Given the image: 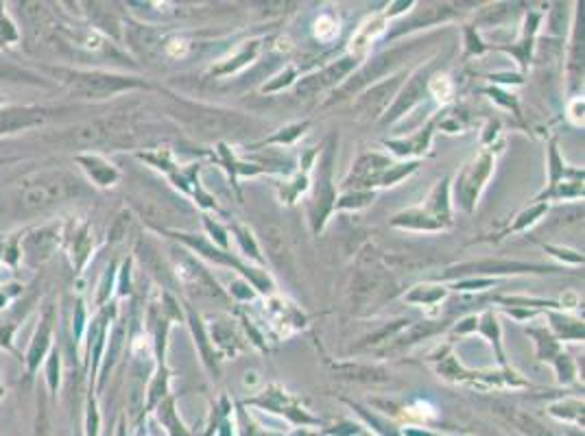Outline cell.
Wrapping results in <instances>:
<instances>
[{
    "mask_svg": "<svg viewBox=\"0 0 585 436\" xmlns=\"http://www.w3.org/2000/svg\"><path fill=\"white\" fill-rule=\"evenodd\" d=\"M177 118L199 138H214L227 133H243L251 127V121L239 111L208 107V105H177Z\"/></svg>",
    "mask_w": 585,
    "mask_h": 436,
    "instance_id": "1",
    "label": "cell"
},
{
    "mask_svg": "<svg viewBox=\"0 0 585 436\" xmlns=\"http://www.w3.org/2000/svg\"><path fill=\"white\" fill-rule=\"evenodd\" d=\"M81 192V184L66 172H46L40 177L26 179L20 196L24 210H46L60 201H66Z\"/></svg>",
    "mask_w": 585,
    "mask_h": 436,
    "instance_id": "2",
    "label": "cell"
},
{
    "mask_svg": "<svg viewBox=\"0 0 585 436\" xmlns=\"http://www.w3.org/2000/svg\"><path fill=\"white\" fill-rule=\"evenodd\" d=\"M53 74L57 79H62L75 96H83V99H105L116 92H125V90H131V87L142 85L136 79L105 74V72H81V70L72 72V70L53 68Z\"/></svg>",
    "mask_w": 585,
    "mask_h": 436,
    "instance_id": "3",
    "label": "cell"
},
{
    "mask_svg": "<svg viewBox=\"0 0 585 436\" xmlns=\"http://www.w3.org/2000/svg\"><path fill=\"white\" fill-rule=\"evenodd\" d=\"M391 225L420 231H439L452 225L450 199H448V179L439 181L432 194L426 201V208H413L391 218Z\"/></svg>",
    "mask_w": 585,
    "mask_h": 436,
    "instance_id": "4",
    "label": "cell"
},
{
    "mask_svg": "<svg viewBox=\"0 0 585 436\" xmlns=\"http://www.w3.org/2000/svg\"><path fill=\"white\" fill-rule=\"evenodd\" d=\"M493 170V153L491 151H483L476 160H472L470 164H465L463 170L456 174V184H454V194L459 206L465 212H474L476 201L485 188V181L489 179V174Z\"/></svg>",
    "mask_w": 585,
    "mask_h": 436,
    "instance_id": "5",
    "label": "cell"
},
{
    "mask_svg": "<svg viewBox=\"0 0 585 436\" xmlns=\"http://www.w3.org/2000/svg\"><path fill=\"white\" fill-rule=\"evenodd\" d=\"M334 153H337V144L334 138H330V142L326 144L324 155H321L319 162V174H317V192H315V203H312V227L319 234L324 229L328 214L334 208V188H332V162H334Z\"/></svg>",
    "mask_w": 585,
    "mask_h": 436,
    "instance_id": "6",
    "label": "cell"
},
{
    "mask_svg": "<svg viewBox=\"0 0 585 436\" xmlns=\"http://www.w3.org/2000/svg\"><path fill=\"white\" fill-rule=\"evenodd\" d=\"M359 66V60L352 55H345L341 60H337L334 64L326 66L324 70H319L306 79H302L297 85H295V92L302 96V99H312L317 96L319 92L328 90V87H334L337 83H341L349 72Z\"/></svg>",
    "mask_w": 585,
    "mask_h": 436,
    "instance_id": "7",
    "label": "cell"
},
{
    "mask_svg": "<svg viewBox=\"0 0 585 436\" xmlns=\"http://www.w3.org/2000/svg\"><path fill=\"white\" fill-rule=\"evenodd\" d=\"M413 50H415L413 46H408V48L404 46V48H395V50H389V52H383L380 57H376V60L369 62L352 81L341 87V90H339V96H343V94H352V92L361 90L363 85H367V83H371V81H376V79L387 77L389 70L395 68L400 62H404L406 57L411 55Z\"/></svg>",
    "mask_w": 585,
    "mask_h": 436,
    "instance_id": "8",
    "label": "cell"
},
{
    "mask_svg": "<svg viewBox=\"0 0 585 436\" xmlns=\"http://www.w3.org/2000/svg\"><path fill=\"white\" fill-rule=\"evenodd\" d=\"M175 238L184 240L186 245L195 247L199 253H203V255L210 257V259H217V262H221V264H227V267L239 269L245 277H249V279H251V284H253L258 290H262V293H267V290H271V279H269L267 275H262L260 271H253V269H247L245 264H241V262H239L236 257H231V253H225V251L214 249L208 240H203V238H195V236H188V234H175Z\"/></svg>",
    "mask_w": 585,
    "mask_h": 436,
    "instance_id": "9",
    "label": "cell"
},
{
    "mask_svg": "<svg viewBox=\"0 0 585 436\" xmlns=\"http://www.w3.org/2000/svg\"><path fill=\"white\" fill-rule=\"evenodd\" d=\"M459 275H518V273H554L552 267L526 264V262H509V259H483L470 262V264L454 267Z\"/></svg>",
    "mask_w": 585,
    "mask_h": 436,
    "instance_id": "10",
    "label": "cell"
},
{
    "mask_svg": "<svg viewBox=\"0 0 585 436\" xmlns=\"http://www.w3.org/2000/svg\"><path fill=\"white\" fill-rule=\"evenodd\" d=\"M402 77L404 74H398V77H391L389 81H383L378 83L376 87L365 92V96H361L356 101V111L363 118H378L380 113H385V109L391 105L393 101V94L398 92V87L402 83Z\"/></svg>",
    "mask_w": 585,
    "mask_h": 436,
    "instance_id": "11",
    "label": "cell"
},
{
    "mask_svg": "<svg viewBox=\"0 0 585 436\" xmlns=\"http://www.w3.org/2000/svg\"><path fill=\"white\" fill-rule=\"evenodd\" d=\"M393 166V162L389 157H383L378 153H367L363 157H359V162L352 166V172L345 179L347 186H356V188H367V186H380L383 181L385 172Z\"/></svg>",
    "mask_w": 585,
    "mask_h": 436,
    "instance_id": "12",
    "label": "cell"
},
{
    "mask_svg": "<svg viewBox=\"0 0 585 436\" xmlns=\"http://www.w3.org/2000/svg\"><path fill=\"white\" fill-rule=\"evenodd\" d=\"M428 74H430V70H428V68H422L420 72H415L411 79H408V83H406V87L402 90V94L393 101V105H391L389 111H387V121H389V123L402 118V116H404L408 109L420 103V99H422L424 92L428 90Z\"/></svg>",
    "mask_w": 585,
    "mask_h": 436,
    "instance_id": "13",
    "label": "cell"
},
{
    "mask_svg": "<svg viewBox=\"0 0 585 436\" xmlns=\"http://www.w3.org/2000/svg\"><path fill=\"white\" fill-rule=\"evenodd\" d=\"M387 275L378 269H359L352 281V299L356 306H367L387 290Z\"/></svg>",
    "mask_w": 585,
    "mask_h": 436,
    "instance_id": "14",
    "label": "cell"
},
{
    "mask_svg": "<svg viewBox=\"0 0 585 436\" xmlns=\"http://www.w3.org/2000/svg\"><path fill=\"white\" fill-rule=\"evenodd\" d=\"M531 336L537 338V352L542 360H550L554 367H557V373L562 375V380H572L574 377V367L570 362V358L559 349V340L552 338L546 330H529Z\"/></svg>",
    "mask_w": 585,
    "mask_h": 436,
    "instance_id": "15",
    "label": "cell"
},
{
    "mask_svg": "<svg viewBox=\"0 0 585 436\" xmlns=\"http://www.w3.org/2000/svg\"><path fill=\"white\" fill-rule=\"evenodd\" d=\"M46 118V111L42 109H7L0 111V135L22 131L28 127H38Z\"/></svg>",
    "mask_w": 585,
    "mask_h": 436,
    "instance_id": "16",
    "label": "cell"
},
{
    "mask_svg": "<svg viewBox=\"0 0 585 436\" xmlns=\"http://www.w3.org/2000/svg\"><path fill=\"white\" fill-rule=\"evenodd\" d=\"M383 28H385V20L383 18H373V20H367L363 26H359V31L354 33V38H352V46H349V55L352 57H359L369 48V44L383 33Z\"/></svg>",
    "mask_w": 585,
    "mask_h": 436,
    "instance_id": "17",
    "label": "cell"
},
{
    "mask_svg": "<svg viewBox=\"0 0 585 436\" xmlns=\"http://www.w3.org/2000/svg\"><path fill=\"white\" fill-rule=\"evenodd\" d=\"M432 131H434V123H430L426 129H422L411 140H406V142H385V144L389 149H393V153H398V155H422L430 147Z\"/></svg>",
    "mask_w": 585,
    "mask_h": 436,
    "instance_id": "18",
    "label": "cell"
},
{
    "mask_svg": "<svg viewBox=\"0 0 585 436\" xmlns=\"http://www.w3.org/2000/svg\"><path fill=\"white\" fill-rule=\"evenodd\" d=\"M79 162L85 166V170L92 174V179L99 184V186H111L119 179V172L116 168L107 162H103L101 157H79Z\"/></svg>",
    "mask_w": 585,
    "mask_h": 436,
    "instance_id": "19",
    "label": "cell"
},
{
    "mask_svg": "<svg viewBox=\"0 0 585 436\" xmlns=\"http://www.w3.org/2000/svg\"><path fill=\"white\" fill-rule=\"evenodd\" d=\"M503 410H498L501 415H505L515 427H520L524 434H529V436H552L542 423H537L533 417H529V415H524V413H520V410H515V408H509V406H501Z\"/></svg>",
    "mask_w": 585,
    "mask_h": 436,
    "instance_id": "20",
    "label": "cell"
},
{
    "mask_svg": "<svg viewBox=\"0 0 585 436\" xmlns=\"http://www.w3.org/2000/svg\"><path fill=\"white\" fill-rule=\"evenodd\" d=\"M258 50H260V42H249L236 57H234V60H229V64H223V66H219V68H212V74H229V72H236L239 68H243V66H247L253 57L258 55Z\"/></svg>",
    "mask_w": 585,
    "mask_h": 436,
    "instance_id": "21",
    "label": "cell"
},
{
    "mask_svg": "<svg viewBox=\"0 0 585 436\" xmlns=\"http://www.w3.org/2000/svg\"><path fill=\"white\" fill-rule=\"evenodd\" d=\"M138 253H140V259H142V264H144L146 269H151V273H155L162 281H168V269L164 267L162 255H160L153 247H149V245H140Z\"/></svg>",
    "mask_w": 585,
    "mask_h": 436,
    "instance_id": "22",
    "label": "cell"
},
{
    "mask_svg": "<svg viewBox=\"0 0 585 436\" xmlns=\"http://www.w3.org/2000/svg\"><path fill=\"white\" fill-rule=\"evenodd\" d=\"M446 297V290L442 286H417L413 293L406 295V301L411 303H424V306H432L437 301H442Z\"/></svg>",
    "mask_w": 585,
    "mask_h": 436,
    "instance_id": "23",
    "label": "cell"
},
{
    "mask_svg": "<svg viewBox=\"0 0 585 436\" xmlns=\"http://www.w3.org/2000/svg\"><path fill=\"white\" fill-rule=\"evenodd\" d=\"M53 247H55V234L53 231H48V229H44V231H38V234H33L31 238L26 240V251L31 253V255H48L50 251H53Z\"/></svg>",
    "mask_w": 585,
    "mask_h": 436,
    "instance_id": "24",
    "label": "cell"
},
{
    "mask_svg": "<svg viewBox=\"0 0 585 436\" xmlns=\"http://www.w3.org/2000/svg\"><path fill=\"white\" fill-rule=\"evenodd\" d=\"M550 321L554 325V330H557V334L562 338H583V323L574 321V318H564V316H557V314H550Z\"/></svg>",
    "mask_w": 585,
    "mask_h": 436,
    "instance_id": "25",
    "label": "cell"
},
{
    "mask_svg": "<svg viewBox=\"0 0 585 436\" xmlns=\"http://www.w3.org/2000/svg\"><path fill=\"white\" fill-rule=\"evenodd\" d=\"M0 79L3 81H13V83H31V85H42V79L28 70L9 66V64H0Z\"/></svg>",
    "mask_w": 585,
    "mask_h": 436,
    "instance_id": "26",
    "label": "cell"
},
{
    "mask_svg": "<svg viewBox=\"0 0 585 436\" xmlns=\"http://www.w3.org/2000/svg\"><path fill=\"white\" fill-rule=\"evenodd\" d=\"M376 196V192L373 190H356V192H352V194H345L339 203H334V208L337 210H345V208H363V206H367V203L371 201Z\"/></svg>",
    "mask_w": 585,
    "mask_h": 436,
    "instance_id": "27",
    "label": "cell"
},
{
    "mask_svg": "<svg viewBox=\"0 0 585 436\" xmlns=\"http://www.w3.org/2000/svg\"><path fill=\"white\" fill-rule=\"evenodd\" d=\"M428 92L439 101H448L452 96V83L446 74H437L428 79Z\"/></svg>",
    "mask_w": 585,
    "mask_h": 436,
    "instance_id": "28",
    "label": "cell"
},
{
    "mask_svg": "<svg viewBox=\"0 0 585 436\" xmlns=\"http://www.w3.org/2000/svg\"><path fill=\"white\" fill-rule=\"evenodd\" d=\"M48 330H50V325H48V321H44V323H42V330H40L38 336H35V342L31 345V354H28V364H31V369L38 367V362H40V358H42V354H44V349H46V345H48Z\"/></svg>",
    "mask_w": 585,
    "mask_h": 436,
    "instance_id": "29",
    "label": "cell"
},
{
    "mask_svg": "<svg viewBox=\"0 0 585 436\" xmlns=\"http://www.w3.org/2000/svg\"><path fill=\"white\" fill-rule=\"evenodd\" d=\"M546 212V203H537V206H533V208H529L526 212H522L518 218H515V223L507 229V234L509 231H520V229H524L526 225H531V223H535L542 214Z\"/></svg>",
    "mask_w": 585,
    "mask_h": 436,
    "instance_id": "30",
    "label": "cell"
},
{
    "mask_svg": "<svg viewBox=\"0 0 585 436\" xmlns=\"http://www.w3.org/2000/svg\"><path fill=\"white\" fill-rule=\"evenodd\" d=\"M315 33L319 40H324V42H330L337 33H339V24L332 16H321L315 24Z\"/></svg>",
    "mask_w": 585,
    "mask_h": 436,
    "instance_id": "31",
    "label": "cell"
},
{
    "mask_svg": "<svg viewBox=\"0 0 585 436\" xmlns=\"http://www.w3.org/2000/svg\"><path fill=\"white\" fill-rule=\"evenodd\" d=\"M308 129V123H297V125H290V127H286V129H282L280 133H275L273 138H269V140H265V144L269 142V144H290L292 140L295 138H300L304 131Z\"/></svg>",
    "mask_w": 585,
    "mask_h": 436,
    "instance_id": "32",
    "label": "cell"
},
{
    "mask_svg": "<svg viewBox=\"0 0 585 436\" xmlns=\"http://www.w3.org/2000/svg\"><path fill=\"white\" fill-rule=\"evenodd\" d=\"M92 251V238H90V231L83 229L81 234L77 236L75 240V262H77V267H83V262L87 257V253Z\"/></svg>",
    "mask_w": 585,
    "mask_h": 436,
    "instance_id": "33",
    "label": "cell"
},
{
    "mask_svg": "<svg viewBox=\"0 0 585 436\" xmlns=\"http://www.w3.org/2000/svg\"><path fill=\"white\" fill-rule=\"evenodd\" d=\"M190 323H192V330H195V336L199 340V347H201V354H203V360L208 362L210 369H214V362H212V354H210V349H208V342H206V334H203V328H201V321L195 316H190Z\"/></svg>",
    "mask_w": 585,
    "mask_h": 436,
    "instance_id": "34",
    "label": "cell"
},
{
    "mask_svg": "<svg viewBox=\"0 0 585 436\" xmlns=\"http://www.w3.org/2000/svg\"><path fill=\"white\" fill-rule=\"evenodd\" d=\"M234 231H236V234H239V240H241V242H243V247L251 253V257H253V259H262V257H260V253H258V247H256V242H253V238H251L249 231H247V229H243V227H236Z\"/></svg>",
    "mask_w": 585,
    "mask_h": 436,
    "instance_id": "35",
    "label": "cell"
},
{
    "mask_svg": "<svg viewBox=\"0 0 585 436\" xmlns=\"http://www.w3.org/2000/svg\"><path fill=\"white\" fill-rule=\"evenodd\" d=\"M203 223H206V227L214 234V238H217V242L221 245V249H227V231H225L223 227H219L217 223H212L210 218H206Z\"/></svg>",
    "mask_w": 585,
    "mask_h": 436,
    "instance_id": "36",
    "label": "cell"
},
{
    "mask_svg": "<svg viewBox=\"0 0 585 436\" xmlns=\"http://www.w3.org/2000/svg\"><path fill=\"white\" fill-rule=\"evenodd\" d=\"M546 251H550V253H554V255H559L562 259L566 257V259L574 262V264L583 262V255H581V253H574V251H566V249H557V247H546Z\"/></svg>",
    "mask_w": 585,
    "mask_h": 436,
    "instance_id": "37",
    "label": "cell"
},
{
    "mask_svg": "<svg viewBox=\"0 0 585 436\" xmlns=\"http://www.w3.org/2000/svg\"><path fill=\"white\" fill-rule=\"evenodd\" d=\"M50 434V427H48V415H46V408L40 406V413H38V436H48Z\"/></svg>",
    "mask_w": 585,
    "mask_h": 436,
    "instance_id": "38",
    "label": "cell"
},
{
    "mask_svg": "<svg viewBox=\"0 0 585 436\" xmlns=\"http://www.w3.org/2000/svg\"><path fill=\"white\" fill-rule=\"evenodd\" d=\"M0 35H3L5 40H16V31H13V26L9 20H0Z\"/></svg>",
    "mask_w": 585,
    "mask_h": 436,
    "instance_id": "39",
    "label": "cell"
},
{
    "mask_svg": "<svg viewBox=\"0 0 585 436\" xmlns=\"http://www.w3.org/2000/svg\"><path fill=\"white\" fill-rule=\"evenodd\" d=\"M55 364H57V360L50 362V384H53V386H55Z\"/></svg>",
    "mask_w": 585,
    "mask_h": 436,
    "instance_id": "40",
    "label": "cell"
}]
</instances>
